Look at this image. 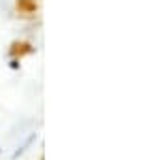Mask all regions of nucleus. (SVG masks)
I'll list each match as a JSON object with an SVG mask.
<instances>
[{
  "instance_id": "nucleus-6",
  "label": "nucleus",
  "mask_w": 160,
  "mask_h": 160,
  "mask_svg": "<svg viewBox=\"0 0 160 160\" xmlns=\"http://www.w3.org/2000/svg\"><path fill=\"white\" fill-rule=\"evenodd\" d=\"M0 154H2V148H0Z\"/></svg>"
},
{
  "instance_id": "nucleus-4",
  "label": "nucleus",
  "mask_w": 160,
  "mask_h": 160,
  "mask_svg": "<svg viewBox=\"0 0 160 160\" xmlns=\"http://www.w3.org/2000/svg\"><path fill=\"white\" fill-rule=\"evenodd\" d=\"M19 66H22V60H19V58H11V60H9V68H11V71H19Z\"/></svg>"
},
{
  "instance_id": "nucleus-3",
  "label": "nucleus",
  "mask_w": 160,
  "mask_h": 160,
  "mask_svg": "<svg viewBox=\"0 0 160 160\" xmlns=\"http://www.w3.org/2000/svg\"><path fill=\"white\" fill-rule=\"evenodd\" d=\"M37 137H38V132H30V135L26 137L24 143H22V145H17V149L13 152V160H17L19 156H24L26 152H28V148H30V145H32V143L37 141Z\"/></svg>"
},
{
  "instance_id": "nucleus-1",
  "label": "nucleus",
  "mask_w": 160,
  "mask_h": 160,
  "mask_svg": "<svg viewBox=\"0 0 160 160\" xmlns=\"http://www.w3.org/2000/svg\"><path fill=\"white\" fill-rule=\"evenodd\" d=\"M41 11V2L38 0H15V13L22 19H34Z\"/></svg>"
},
{
  "instance_id": "nucleus-2",
  "label": "nucleus",
  "mask_w": 160,
  "mask_h": 160,
  "mask_svg": "<svg viewBox=\"0 0 160 160\" xmlns=\"http://www.w3.org/2000/svg\"><path fill=\"white\" fill-rule=\"evenodd\" d=\"M34 51H37V47L30 41H19L17 38V41H13L11 45H9V56L11 58H19V60L26 58V56H32Z\"/></svg>"
},
{
  "instance_id": "nucleus-5",
  "label": "nucleus",
  "mask_w": 160,
  "mask_h": 160,
  "mask_svg": "<svg viewBox=\"0 0 160 160\" xmlns=\"http://www.w3.org/2000/svg\"><path fill=\"white\" fill-rule=\"evenodd\" d=\"M38 160H45V156H43V154H41V158H38Z\"/></svg>"
}]
</instances>
